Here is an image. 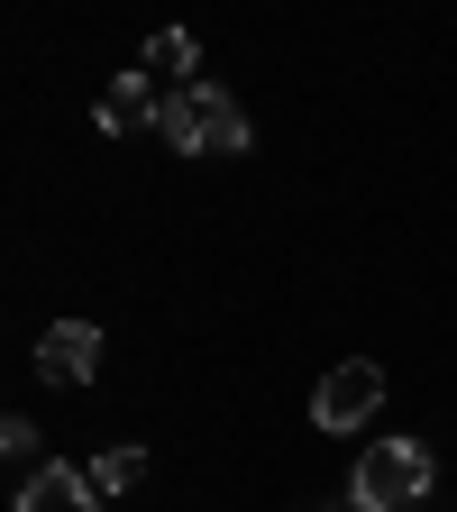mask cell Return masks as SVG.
<instances>
[{
  "instance_id": "52a82bcc",
  "label": "cell",
  "mask_w": 457,
  "mask_h": 512,
  "mask_svg": "<svg viewBox=\"0 0 457 512\" xmlns=\"http://www.w3.org/2000/svg\"><path fill=\"white\" fill-rule=\"evenodd\" d=\"M156 119H165V101H156L147 74H119V83L101 92V128H156Z\"/></svg>"
},
{
  "instance_id": "3957f363",
  "label": "cell",
  "mask_w": 457,
  "mask_h": 512,
  "mask_svg": "<svg viewBox=\"0 0 457 512\" xmlns=\"http://www.w3.org/2000/svg\"><path fill=\"white\" fill-rule=\"evenodd\" d=\"M375 403H384V366L348 357V366H330V375H320L311 421H320V430H357V421H375Z\"/></svg>"
},
{
  "instance_id": "8992f818",
  "label": "cell",
  "mask_w": 457,
  "mask_h": 512,
  "mask_svg": "<svg viewBox=\"0 0 457 512\" xmlns=\"http://www.w3.org/2000/svg\"><path fill=\"white\" fill-rule=\"evenodd\" d=\"M83 476H92V512H101V503H119V494H138V476H147V448H138V439H119V448H101V458H92Z\"/></svg>"
},
{
  "instance_id": "6da1fadb",
  "label": "cell",
  "mask_w": 457,
  "mask_h": 512,
  "mask_svg": "<svg viewBox=\"0 0 457 512\" xmlns=\"http://www.w3.org/2000/svg\"><path fill=\"white\" fill-rule=\"evenodd\" d=\"M156 138L183 147V156H238V147H247V110H238L220 83H183V92L165 101V119H156Z\"/></svg>"
},
{
  "instance_id": "5b68a950",
  "label": "cell",
  "mask_w": 457,
  "mask_h": 512,
  "mask_svg": "<svg viewBox=\"0 0 457 512\" xmlns=\"http://www.w3.org/2000/svg\"><path fill=\"white\" fill-rule=\"evenodd\" d=\"M19 512H92V476L55 458V467H37V476L19 485Z\"/></svg>"
},
{
  "instance_id": "9c48e42d",
  "label": "cell",
  "mask_w": 457,
  "mask_h": 512,
  "mask_svg": "<svg viewBox=\"0 0 457 512\" xmlns=\"http://www.w3.org/2000/svg\"><path fill=\"white\" fill-rule=\"evenodd\" d=\"M0 458H10V467H28V476L46 467V458H37V421H28V412H10V421H0Z\"/></svg>"
},
{
  "instance_id": "277c9868",
  "label": "cell",
  "mask_w": 457,
  "mask_h": 512,
  "mask_svg": "<svg viewBox=\"0 0 457 512\" xmlns=\"http://www.w3.org/2000/svg\"><path fill=\"white\" fill-rule=\"evenodd\" d=\"M37 366L64 375V384H92V366H101V330H92V320H55V330L37 339Z\"/></svg>"
},
{
  "instance_id": "ba28073f",
  "label": "cell",
  "mask_w": 457,
  "mask_h": 512,
  "mask_svg": "<svg viewBox=\"0 0 457 512\" xmlns=\"http://www.w3.org/2000/svg\"><path fill=\"white\" fill-rule=\"evenodd\" d=\"M192 64H202V46H192L183 28H156L147 37V74H192ZM192 83H202V74H192Z\"/></svg>"
},
{
  "instance_id": "7a4b0ae2",
  "label": "cell",
  "mask_w": 457,
  "mask_h": 512,
  "mask_svg": "<svg viewBox=\"0 0 457 512\" xmlns=\"http://www.w3.org/2000/svg\"><path fill=\"white\" fill-rule=\"evenodd\" d=\"M430 485H439V467H430V448H421V439H375L366 458H357L348 503H357V512H421Z\"/></svg>"
}]
</instances>
